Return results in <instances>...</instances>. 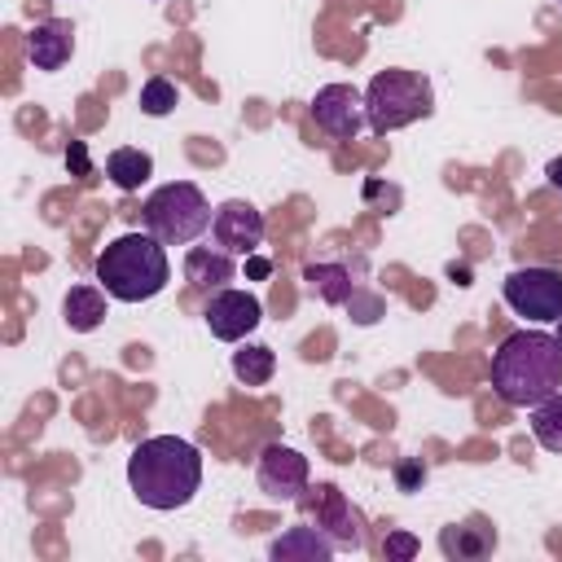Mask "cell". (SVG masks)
Instances as JSON below:
<instances>
[{"label": "cell", "mask_w": 562, "mask_h": 562, "mask_svg": "<svg viewBox=\"0 0 562 562\" xmlns=\"http://www.w3.org/2000/svg\"><path fill=\"white\" fill-rule=\"evenodd\" d=\"M501 290H505L509 312H518L522 321L549 325L562 316V272L553 268H514Z\"/></svg>", "instance_id": "cell-6"}, {"label": "cell", "mask_w": 562, "mask_h": 562, "mask_svg": "<svg viewBox=\"0 0 562 562\" xmlns=\"http://www.w3.org/2000/svg\"><path fill=\"white\" fill-rule=\"evenodd\" d=\"M470 531H474V527H457V531L448 527V531L439 536V544H443V553H448V558H479V553H487V549L496 544V536H487V531H483V536L474 540Z\"/></svg>", "instance_id": "cell-21"}, {"label": "cell", "mask_w": 562, "mask_h": 562, "mask_svg": "<svg viewBox=\"0 0 562 562\" xmlns=\"http://www.w3.org/2000/svg\"><path fill=\"white\" fill-rule=\"evenodd\" d=\"M531 435H536L540 448L562 452V386L531 408Z\"/></svg>", "instance_id": "cell-19"}, {"label": "cell", "mask_w": 562, "mask_h": 562, "mask_svg": "<svg viewBox=\"0 0 562 562\" xmlns=\"http://www.w3.org/2000/svg\"><path fill=\"white\" fill-rule=\"evenodd\" d=\"M558 342H562V316H558Z\"/></svg>", "instance_id": "cell-26"}, {"label": "cell", "mask_w": 562, "mask_h": 562, "mask_svg": "<svg viewBox=\"0 0 562 562\" xmlns=\"http://www.w3.org/2000/svg\"><path fill=\"white\" fill-rule=\"evenodd\" d=\"M70 53H75V26L61 18H48L26 35V57L35 70H61Z\"/></svg>", "instance_id": "cell-12"}, {"label": "cell", "mask_w": 562, "mask_h": 562, "mask_svg": "<svg viewBox=\"0 0 562 562\" xmlns=\"http://www.w3.org/2000/svg\"><path fill=\"white\" fill-rule=\"evenodd\" d=\"M307 509H312L316 527H321L325 536H334L338 549H360V544H364L360 518H356V509L347 505V496H342L334 483H316L312 496H307Z\"/></svg>", "instance_id": "cell-11"}, {"label": "cell", "mask_w": 562, "mask_h": 562, "mask_svg": "<svg viewBox=\"0 0 562 562\" xmlns=\"http://www.w3.org/2000/svg\"><path fill=\"white\" fill-rule=\"evenodd\" d=\"M312 119L321 132L338 136V140H356L369 127V110H364V92L351 83H325L312 97Z\"/></svg>", "instance_id": "cell-7"}, {"label": "cell", "mask_w": 562, "mask_h": 562, "mask_svg": "<svg viewBox=\"0 0 562 562\" xmlns=\"http://www.w3.org/2000/svg\"><path fill=\"white\" fill-rule=\"evenodd\" d=\"M544 176H549V184H553V189H562V158H549Z\"/></svg>", "instance_id": "cell-24"}, {"label": "cell", "mask_w": 562, "mask_h": 562, "mask_svg": "<svg viewBox=\"0 0 562 562\" xmlns=\"http://www.w3.org/2000/svg\"><path fill=\"white\" fill-rule=\"evenodd\" d=\"M97 281L119 303H145L167 290L171 263L154 233H123L97 255Z\"/></svg>", "instance_id": "cell-3"}, {"label": "cell", "mask_w": 562, "mask_h": 562, "mask_svg": "<svg viewBox=\"0 0 562 562\" xmlns=\"http://www.w3.org/2000/svg\"><path fill=\"white\" fill-rule=\"evenodd\" d=\"M303 281H307V290L316 294V299H325V303H351L356 299V281H351V272L342 268V263H307L303 268Z\"/></svg>", "instance_id": "cell-17"}, {"label": "cell", "mask_w": 562, "mask_h": 562, "mask_svg": "<svg viewBox=\"0 0 562 562\" xmlns=\"http://www.w3.org/2000/svg\"><path fill=\"white\" fill-rule=\"evenodd\" d=\"M246 259H250V255H246ZM268 268H272L268 259H250V277H268Z\"/></svg>", "instance_id": "cell-25"}, {"label": "cell", "mask_w": 562, "mask_h": 562, "mask_svg": "<svg viewBox=\"0 0 562 562\" xmlns=\"http://www.w3.org/2000/svg\"><path fill=\"white\" fill-rule=\"evenodd\" d=\"M105 176H110L123 193H136V189L154 176V158H149L145 149H136V145L110 149V154H105Z\"/></svg>", "instance_id": "cell-16"}, {"label": "cell", "mask_w": 562, "mask_h": 562, "mask_svg": "<svg viewBox=\"0 0 562 562\" xmlns=\"http://www.w3.org/2000/svg\"><path fill=\"white\" fill-rule=\"evenodd\" d=\"M61 316L75 334H92L105 321V290L101 285H70L61 299Z\"/></svg>", "instance_id": "cell-14"}, {"label": "cell", "mask_w": 562, "mask_h": 562, "mask_svg": "<svg viewBox=\"0 0 562 562\" xmlns=\"http://www.w3.org/2000/svg\"><path fill=\"white\" fill-rule=\"evenodd\" d=\"M364 110H369V132L373 136H386V132H400L417 119H426L435 110V92H430V79L417 75V70H378L364 88Z\"/></svg>", "instance_id": "cell-4"}, {"label": "cell", "mask_w": 562, "mask_h": 562, "mask_svg": "<svg viewBox=\"0 0 562 562\" xmlns=\"http://www.w3.org/2000/svg\"><path fill=\"white\" fill-rule=\"evenodd\" d=\"M255 479H259V492H268L272 501H299L307 492V457L285 448V443H268L259 452V465H255Z\"/></svg>", "instance_id": "cell-9"}, {"label": "cell", "mask_w": 562, "mask_h": 562, "mask_svg": "<svg viewBox=\"0 0 562 562\" xmlns=\"http://www.w3.org/2000/svg\"><path fill=\"white\" fill-rule=\"evenodd\" d=\"M176 101H180V88H176L167 75H154V79H145V83H140V110H145L149 119L171 114V110H176Z\"/></svg>", "instance_id": "cell-20"}, {"label": "cell", "mask_w": 562, "mask_h": 562, "mask_svg": "<svg viewBox=\"0 0 562 562\" xmlns=\"http://www.w3.org/2000/svg\"><path fill=\"white\" fill-rule=\"evenodd\" d=\"M233 373H237V382H246V386H263V382H272V373H277V356H272V347H263V342H246V347H237V351H233Z\"/></svg>", "instance_id": "cell-18"}, {"label": "cell", "mask_w": 562, "mask_h": 562, "mask_svg": "<svg viewBox=\"0 0 562 562\" xmlns=\"http://www.w3.org/2000/svg\"><path fill=\"white\" fill-rule=\"evenodd\" d=\"M206 329L220 338V342H241L250 329H259L263 321V303L250 294V290H215L211 303H206Z\"/></svg>", "instance_id": "cell-8"}, {"label": "cell", "mask_w": 562, "mask_h": 562, "mask_svg": "<svg viewBox=\"0 0 562 562\" xmlns=\"http://www.w3.org/2000/svg\"><path fill=\"white\" fill-rule=\"evenodd\" d=\"M386 553H391V558H413V553H417V540L404 536V531H395V536H386Z\"/></svg>", "instance_id": "cell-23"}, {"label": "cell", "mask_w": 562, "mask_h": 562, "mask_svg": "<svg viewBox=\"0 0 562 562\" xmlns=\"http://www.w3.org/2000/svg\"><path fill=\"white\" fill-rule=\"evenodd\" d=\"M184 277L193 281V285H202V290H224L228 281H233V255L228 250H206V246H193L189 255H184Z\"/></svg>", "instance_id": "cell-15"}, {"label": "cell", "mask_w": 562, "mask_h": 562, "mask_svg": "<svg viewBox=\"0 0 562 562\" xmlns=\"http://www.w3.org/2000/svg\"><path fill=\"white\" fill-rule=\"evenodd\" d=\"M334 536H325L321 527H290L285 536H277L268 544V558L272 562H285V558H307V562H325L334 558Z\"/></svg>", "instance_id": "cell-13"}, {"label": "cell", "mask_w": 562, "mask_h": 562, "mask_svg": "<svg viewBox=\"0 0 562 562\" xmlns=\"http://www.w3.org/2000/svg\"><path fill=\"white\" fill-rule=\"evenodd\" d=\"M492 386L509 408H536L562 386V342L544 329H518L492 351Z\"/></svg>", "instance_id": "cell-2"}, {"label": "cell", "mask_w": 562, "mask_h": 562, "mask_svg": "<svg viewBox=\"0 0 562 562\" xmlns=\"http://www.w3.org/2000/svg\"><path fill=\"white\" fill-rule=\"evenodd\" d=\"M140 211H145V233H154L162 246H189L211 228V215H215L206 193L193 180L158 184Z\"/></svg>", "instance_id": "cell-5"}, {"label": "cell", "mask_w": 562, "mask_h": 562, "mask_svg": "<svg viewBox=\"0 0 562 562\" xmlns=\"http://www.w3.org/2000/svg\"><path fill=\"white\" fill-rule=\"evenodd\" d=\"M395 483H400V492H417V487L426 483V465H422L417 457L400 461V465H395Z\"/></svg>", "instance_id": "cell-22"}, {"label": "cell", "mask_w": 562, "mask_h": 562, "mask_svg": "<svg viewBox=\"0 0 562 562\" xmlns=\"http://www.w3.org/2000/svg\"><path fill=\"white\" fill-rule=\"evenodd\" d=\"M127 487L145 509H184L202 487V452L180 435L140 439L127 457Z\"/></svg>", "instance_id": "cell-1"}, {"label": "cell", "mask_w": 562, "mask_h": 562, "mask_svg": "<svg viewBox=\"0 0 562 562\" xmlns=\"http://www.w3.org/2000/svg\"><path fill=\"white\" fill-rule=\"evenodd\" d=\"M211 237H215V246L228 250V255H255L259 241H263V215H259L250 202L228 198V202H220L215 215H211Z\"/></svg>", "instance_id": "cell-10"}]
</instances>
